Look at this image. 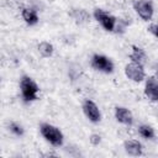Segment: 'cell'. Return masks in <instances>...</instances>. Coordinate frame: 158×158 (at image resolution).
I'll list each match as a JSON object with an SVG mask.
<instances>
[{
    "label": "cell",
    "instance_id": "6da1fadb",
    "mask_svg": "<svg viewBox=\"0 0 158 158\" xmlns=\"http://www.w3.org/2000/svg\"><path fill=\"white\" fill-rule=\"evenodd\" d=\"M40 131L42 136L46 138V141H48L52 146L59 147L63 144V133L56 126L49 125V123H42L40 126Z\"/></svg>",
    "mask_w": 158,
    "mask_h": 158
},
{
    "label": "cell",
    "instance_id": "7a4b0ae2",
    "mask_svg": "<svg viewBox=\"0 0 158 158\" xmlns=\"http://www.w3.org/2000/svg\"><path fill=\"white\" fill-rule=\"evenodd\" d=\"M20 89H21L22 98L26 102L37 100L40 89H38V85L30 77H22L20 81Z\"/></svg>",
    "mask_w": 158,
    "mask_h": 158
},
{
    "label": "cell",
    "instance_id": "3957f363",
    "mask_svg": "<svg viewBox=\"0 0 158 158\" xmlns=\"http://www.w3.org/2000/svg\"><path fill=\"white\" fill-rule=\"evenodd\" d=\"M94 17L96 21L101 23V26L106 31H114L116 27V19L110 15L109 12L104 11L102 9H95L94 10Z\"/></svg>",
    "mask_w": 158,
    "mask_h": 158
},
{
    "label": "cell",
    "instance_id": "277c9868",
    "mask_svg": "<svg viewBox=\"0 0 158 158\" xmlns=\"http://www.w3.org/2000/svg\"><path fill=\"white\" fill-rule=\"evenodd\" d=\"M91 65L94 69L104 73H112L114 70V63L111 62V59L102 54H94L91 58Z\"/></svg>",
    "mask_w": 158,
    "mask_h": 158
},
{
    "label": "cell",
    "instance_id": "5b68a950",
    "mask_svg": "<svg viewBox=\"0 0 158 158\" xmlns=\"http://www.w3.org/2000/svg\"><path fill=\"white\" fill-rule=\"evenodd\" d=\"M133 7L136 10V12L138 14V16L144 20V21H149L153 17V5L151 1L147 0H137L133 2Z\"/></svg>",
    "mask_w": 158,
    "mask_h": 158
},
{
    "label": "cell",
    "instance_id": "8992f818",
    "mask_svg": "<svg viewBox=\"0 0 158 158\" xmlns=\"http://www.w3.org/2000/svg\"><path fill=\"white\" fill-rule=\"evenodd\" d=\"M125 74L128 79L133 80V81H142L146 77V73H144V69H143V65L142 64H138V63H130L125 67Z\"/></svg>",
    "mask_w": 158,
    "mask_h": 158
},
{
    "label": "cell",
    "instance_id": "52a82bcc",
    "mask_svg": "<svg viewBox=\"0 0 158 158\" xmlns=\"http://www.w3.org/2000/svg\"><path fill=\"white\" fill-rule=\"evenodd\" d=\"M83 111L85 116L91 121V122H99L101 120V114L96 104L91 100H85L83 104Z\"/></svg>",
    "mask_w": 158,
    "mask_h": 158
},
{
    "label": "cell",
    "instance_id": "ba28073f",
    "mask_svg": "<svg viewBox=\"0 0 158 158\" xmlns=\"http://www.w3.org/2000/svg\"><path fill=\"white\" fill-rule=\"evenodd\" d=\"M144 94L152 101L158 100V83H157V79L154 77H148V79L146 80Z\"/></svg>",
    "mask_w": 158,
    "mask_h": 158
},
{
    "label": "cell",
    "instance_id": "9c48e42d",
    "mask_svg": "<svg viewBox=\"0 0 158 158\" xmlns=\"http://www.w3.org/2000/svg\"><path fill=\"white\" fill-rule=\"evenodd\" d=\"M115 117L118 122L123 123V125H127V126H131L133 123V116L131 114V111L126 107H122V106H117L115 109Z\"/></svg>",
    "mask_w": 158,
    "mask_h": 158
},
{
    "label": "cell",
    "instance_id": "30bf717a",
    "mask_svg": "<svg viewBox=\"0 0 158 158\" xmlns=\"http://www.w3.org/2000/svg\"><path fill=\"white\" fill-rule=\"evenodd\" d=\"M123 147H125L126 153H128L130 156H133V157H138L143 152L142 144L138 141H136V139H128V141H126L125 144H123Z\"/></svg>",
    "mask_w": 158,
    "mask_h": 158
},
{
    "label": "cell",
    "instance_id": "8fae6325",
    "mask_svg": "<svg viewBox=\"0 0 158 158\" xmlns=\"http://www.w3.org/2000/svg\"><path fill=\"white\" fill-rule=\"evenodd\" d=\"M22 19L25 20V22L30 26H33L38 22V14L35 9H30V7H25L22 9Z\"/></svg>",
    "mask_w": 158,
    "mask_h": 158
},
{
    "label": "cell",
    "instance_id": "7c38bea8",
    "mask_svg": "<svg viewBox=\"0 0 158 158\" xmlns=\"http://www.w3.org/2000/svg\"><path fill=\"white\" fill-rule=\"evenodd\" d=\"M130 58L132 59V62L138 63V64H142V65L147 60L146 52L141 47H137V46H132V53L130 54Z\"/></svg>",
    "mask_w": 158,
    "mask_h": 158
},
{
    "label": "cell",
    "instance_id": "4fadbf2b",
    "mask_svg": "<svg viewBox=\"0 0 158 158\" xmlns=\"http://www.w3.org/2000/svg\"><path fill=\"white\" fill-rule=\"evenodd\" d=\"M138 133L141 137H143L144 139H153L156 133H154V128L149 125H141L138 127Z\"/></svg>",
    "mask_w": 158,
    "mask_h": 158
},
{
    "label": "cell",
    "instance_id": "5bb4252c",
    "mask_svg": "<svg viewBox=\"0 0 158 158\" xmlns=\"http://www.w3.org/2000/svg\"><path fill=\"white\" fill-rule=\"evenodd\" d=\"M53 46L49 42H41L38 44V52L43 56V57H51L53 54Z\"/></svg>",
    "mask_w": 158,
    "mask_h": 158
},
{
    "label": "cell",
    "instance_id": "9a60e30c",
    "mask_svg": "<svg viewBox=\"0 0 158 158\" xmlns=\"http://www.w3.org/2000/svg\"><path fill=\"white\" fill-rule=\"evenodd\" d=\"M73 16H74V19L77 20V22H79V23H81V22H88L89 19H90V15H89L85 10H83V9L74 10Z\"/></svg>",
    "mask_w": 158,
    "mask_h": 158
},
{
    "label": "cell",
    "instance_id": "2e32d148",
    "mask_svg": "<svg viewBox=\"0 0 158 158\" xmlns=\"http://www.w3.org/2000/svg\"><path fill=\"white\" fill-rule=\"evenodd\" d=\"M9 128H10V131H11L14 135H16V136H22V135H23V128H22V126H21L20 123H17V122H11V123L9 125Z\"/></svg>",
    "mask_w": 158,
    "mask_h": 158
},
{
    "label": "cell",
    "instance_id": "e0dca14e",
    "mask_svg": "<svg viewBox=\"0 0 158 158\" xmlns=\"http://www.w3.org/2000/svg\"><path fill=\"white\" fill-rule=\"evenodd\" d=\"M100 141H101V137H100L99 135L94 133V135H91V136H90V142H91V144L98 146V144L100 143Z\"/></svg>",
    "mask_w": 158,
    "mask_h": 158
},
{
    "label": "cell",
    "instance_id": "ac0fdd59",
    "mask_svg": "<svg viewBox=\"0 0 158 158\" xmlns=\"http://www.w3.org/2000/svg\"><path fill=\"white\" fill-rule=\"evenodd\" d=\"M148 31H149L153 36H157V25H156V23H152V25L148 27Z\"/></svg>",
    "mask_w": 158,
    "mask_h": 158
}]
</instances>
